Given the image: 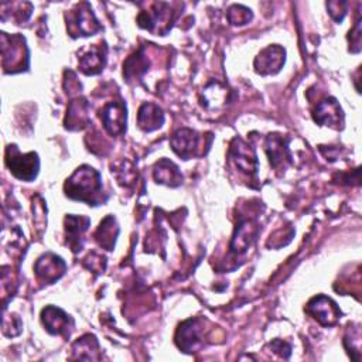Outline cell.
I'll use <instances>...</instances> for the list:
<instances>
[{"label":"cell","instance_id":"1","mask_svg":"<svg viewBox=\"0 0 362 362\" xmlns=\"http://www.w3.org/2000/svg\"><path fill=\"white\" fill-rule=\"evenodd\" d=\"M100 192H102V180L100 174L89 167L82 165L79 167L71 178L65 182V194L78 201H85L89 205H96L100 202Z\"/></svg>","mask_w":362,"mask_h":362},{"label":"cell","instance_id":"2","mask_svg":"<svg viewBox=\"0 0 362 362\" xmlns=\"http://www.w3.org/2000/svg\"><path fill=\"white\" fill-rule=\"evenodd\" d=\"M6 164L14 177L24 181H33L37 177L40 168L38 156L35 153L21 154L16 146L7 147Z\"/></svg>","mask_w":362,"mask_h":362},{"label":"cell","instance_id":"3","mask_svg":"<svg viewBox=\"0 0 362 362\" xmlns=\"http://www.w3.org/2000/svg\"><path fill=\"white\" fill-rule=\"evenodd\" d=\"M68 30L74 37H76V35H93L96 31L102 30V27L96 20L89 4L81 3L76 6L75 10L69 13Z\"/></svg>","mask_w":362,"mask_h":362},{"label":"cell","instance_id":"4","mask_svg":"<svg viewBox=\"0 0 362 362\" xmlns=\"http://www.w3.org/2000/svg\"><path fill=\"white\" fill-rule=\"evenodd\" d=\"M139 25L147 28L151 33L164 34L170 25L165 21H171V11L167 3H156L148 11H141L139 18Z\"/></svg>","mask_w":362,"mask_h":362},{"label":"cell","instance_id":"5","mask_svg":"<svg viewBox=\"0 0 362 362\" xmlns=\"http://www.w3.org/2000/svg\"><path fill=\"white\" fill-rule=\"evenodd\" d=\"M229 157L240 171L249 175L257 173L259 163H257L256 153L242 139H233L229 148Z\"/></svg>","mask_w":362,"mask_h":362},{"label":"cell","instance_id":"6","mask_svg":"<svg viewBox=\"0 0 362 362\" xmlns=\"http://www.w3.org/2000/svg\"><path fill=\"white\" fill-rule=\"evenodd\" d=\"M100 119L109 134H120L126 129V106L122 102H109L100 110Z\"/></svg>","mask_w":362,"mask_h":362},{"label":"cell","instance_id":"7","mask_svg":"<svg viewBox=\"0 0 362 362\" xmlns=\"http://www.w3.org/2000/svg\"><path fill=\"white\" fill-rule=\"evenodd\" d=\"M307 311L322 325L335 324L338 317L341 315V311L338 310L337 304L325 296L314 297L307 304Z\"/></svg>","mask_w":362,"mask_h":362},{"label":"cell","instance_id":"8","mask_svg":"<svg viewBox=\"0 0 362 362\" xmlns=\"http://www.w3.org/2000/svg\"><path fill=\"white\" fill-rule=\"evenodd\" d=\"M65 267V262L59 256L54 253H45L37 260L34 272L38 279H41L44 283L51 284L64 274Z\"/></svg>","mask_w":362,"mask_h":362},{"label":"cell","instance_id":"9","mask_svg":"<svg viewBox=\"0 0 362 362\" xmlns=\"http://www.w3.org/2000/svg\"><path fill=\"white\" fill-rule=\"evenodd\" d=\"M201 334H202V325L199 320H187L184 321L178 331H177V345L184 352H192L195 351L201 344Z\"/></svg>","mask_w":362,"mask_h":362},{"label":"cell","instance_id":"10","mask_svg":"<svg viewBox=\"0 0 362 362\" xmlns=\"http://www.w3.org/2000/svg\"><path fill=\"white\" fill-rule=\"evenodd\" d=\"M314 120L318 124L339 129L344 123L342 109L334 98H327L317 105L314 110Z\"/></svg>","mask_w":362,"mask_h":362},{"label":"cell","instance_id":"11","mask_svg":"<svg viewBox=\"0 0 362 362\" xmlns=\"http://www.w3.org/2000/svg\"><path fill=\"white\" fill-rule=\"evenodd\" d=\"M284 64V49L279 45H270L264 48L255 59V68L259 74H276Z\"/></svg>","mask_w":362,"mask_h":362},{"label":"cell","instance_id":"12","mask_svg":"<svg viewBox=\"0 0 362 362\" xmlns=\"http://www.w3.org/2000/svg\"><path fill=\"white\" fill-rule=\"evenodd\" d=\"M170 143L175 154L184 160H188L195 154V150L198 148V136L191 129H180L173 134Z\"/></svg>","mask_w":362,"mask_h":362},{"label":"cell","instance_id":"13","mask_svg":"<svg viewBox=\"0 0 362 362\" xmlns=\"http://www.w3.org/2000/svg\"><path fill=\"white\" fill-rule=\"evenodd\" d=\"M41 320L47 331L57 335L69 332V327L72 325V320L61 308H57L54 305H49L42 310Z\"/></svg>","mask_w":362,"mask_h":362},{"label":"cell","instance_id":"14","mask_svg":"<svg viewBox=\"0 0 362 362\" xmlns=\"http://www.w3.org/2000/svg\"><path fill=\"white\" fill-rule=\"evenodd\" d=\"M257 233V225L252 219H245L242 221L235 230V235L230 242V249L235 253H242L245 252L252 242L255 240V236Z\"/></svg>","mask_w":362,"mask_h":362},{"label":"cell","instance_id":"15","mask_svg":"<svg viewBox=\"0 0 362 362\" xmlns=\"http://www.w3.org/2000/svg\"><path fill=\"white\" fill-rule=\"evenodd\" d=\"M106 64V47H92L79 58V68L86 75L99 74Z\"/></svg>","mask_w":362,"mask_h":362},{"label":"cell","instance_id":"16","mask_svg":"<svg viewBox=\"0 0 362 362\" xmlns=\"http://www.w3.org/2000/svg\"><path fill=\"white\" fill-rule=\"evenodd\" d=\"M88 109L89 103L85 99H76L69 103L66 117H65V127L69 130H78L88 124Z\"/></svg>","mask_w":362,"mask_h":362},{"label":"cell","instance_id":"17","mask_svg":"<svg viewBox=\"0 0 362 362\" xmlns=\"http://www.w3.org/2000/svg\"><path fill=\"white\" fill-rule=\"evenodd\" d=\"M137 122H139V126L143 130L151 132V130H156V129L163 126V123H164V113H163V110L157 105H154V103H144L139 109Z\"/></svg>","mask_w":362,"mask_h":362},{"label":"cell","instance_id":"18","mask_svg":"<svg viewBox=\"0 0 362 362\" xmlns=\"http://www.w3.org/2000/svg\"><path fill=\"white\" fill-rule=\"evenodd\" d=\"M89 223H90V221L86 216L68 215L65 218V230H66V236H68L69 245L74 252H78L81 249L82 245H81L79 239H82V235L88 229Z\"/></svg>","mask_w":362,"mask_h":362},{"label":"cell","instance_id":"19","mask_svg":"<svg viewBox=\"0 0 362 362\" xmlns=\"http://www.w3.org/2000/svg\"><path fill=\"white\" fill-rule=\"evenodd\" d=\"M154 180L160 184L177 187L181 184L182 175L173 161L163 158L154 165Z\"/></svg>","mask_w":362,"mask_h":362},{"label":"cell","instance_id":"20","mask_svg":"<svg viewBox=\"0 0 362 362\" xmlns=\"http://www.w3.org/2000/svg\"><path fill=\"white\" fill-rule=\"evenodd\" d=\"M266 151L273 167H277L283 160H290L287 143L279 134H269L266 137Z\"/></svg>","mask_w":362,"mask_h":362},{"label":"cell","instance_id":"21","mask_svg":"<svg viewBox=\"0 0 362 362\" xmlns=\"http://www.w3.org/2000/svg\"><path fill=\"white\" fill-rule=\"evenodd\" d=\"M117 233H119V228L115 222V218L109 215L100 222V225L95 233V238L100 246H103L107 250H112L115 246Z\"/></svg>","mask_w":362,"mask_h":362},{"label":"cell","instance_id":"22","mask_svg":"<svg viewBox=\"0 0 362 362\" xmlns=\"http://www.w3.org/2000/svg\"><path fill=\"white\" fill-rule=\"evenodd\" d=\"M98 349H99V345L93 335H85L79 338L72 346V351L75 354L74 358H78V359H98L99 358Z\"/></svg>","mask_w":362,"mask_h":362},{"label":"cell","instance_id":"23","mask_svg":"<svg viewBox=\"0 0 362 362\" xmlns=\"http://www.w3.org/2000/svg\"><path fill=\"white\" fill-rule=\"evenodd\" d=\"M123 66H124L123 75L130 81V79H139L148 69L147 68L148 62H147V58L144 57L143 51L140 49L139 52H136L134 55L127 58Z\"/></svg>","mask_w":362,"mask_h":362},{"label":"cell","instance_id":"24","mask_svg":"<svg viewBox=\"0 0 362 362\" xmlns=\"http://www.w3.org/2000/svg\"><path fill=\"white\" fill-rule=\"evenodd\" d=\"M252 18V11L250 8L240 6V4H235L228 10V20L230 24L235 25H242L249 23Z\"/></svg>","mask_w":362,"mask_h":362},{"label":"cell","instance_id":"25","mask_svg":"<svg viewBox=\"0 0 362 362\" xmlns=\"http://www.w3.org/2000/svg\"><path fill=\"white\" fill-rule=\"evenodd\" d=\"M327 7H328V11L331 14V17L335 20V21H342L345 13H346V3H342V1H329L327 3Z\"/></svg>","mask_w":362,"mask_h":362}]
</instances>
